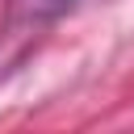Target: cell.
<instances>
[{
	"label": "cell",
	"instance_id": "1",
	"mask_svg": "<svg viewBox=\"0 0 134 134\" xmlns=\"http://www.w3.org/2000/svg\"><path fill=\"white\" fill-rule=\"evenodd\" d=\"M84 0H21V13L34 17V21H50V17H63L71 8H80Z\"/></svg>",
	"mask_w": 134,
	"mask_h": 134
}]
</instances>
